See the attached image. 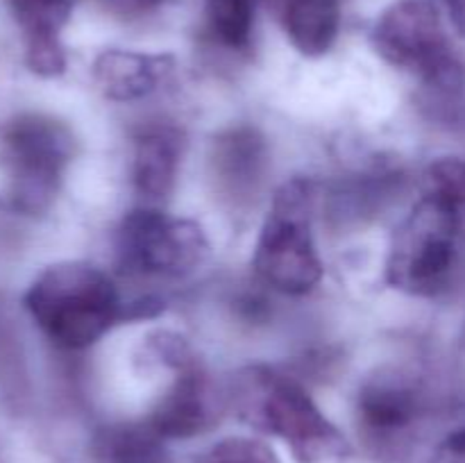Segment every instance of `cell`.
<instances>
[{"label":"cell","mask_w":465,"mask_h":463,"mask_svg":"<svg viewBox=\"0 0 465 463\" xmlns=\"http://www.w3.org/2000/svg\"><path fill=\"white\" fill-rule=\"evenodd\" d=\"M230 399L241 420L284 440L298 463H330L350 454L339 427L298 379L277 368L245 366L232 381Z\"/></svg>","instance_id":"cell-1"},{"label":"cell","mask_w":465,"mask_h":463,"mask_svg":"<svg viewBox=\"0 0 465 463\" xmlns=\"http://www.w3.org/2000/svg\"><path fill=\"white\" fill-rule=\"evenodd\" d=\"M27 313L54 345L82 350L114 325L130 320V302L116 281L86 261H62L36 275L23 298Z\"/></svg>","instance_id":"cell-2"},{"label":"cell","mask_w":465,"mask_h":463,"mask_svg":"<svg viewBox=\"0 0 465 463\" xmlns=\"http://www.w3.org/2000/svg\"><path fill=\"white\" fill-rule=\"evenodd\" d=\"M75 154V136L59 118L25 112L0 127V202L16 213L45 212L59 193Z\"/></svg>","instance_id":"cell-3"},{"label":"cell","mask_w":465,"mask_h":463,"mask_svg":"<svg viewBox=\"0 0 465 463\" xmlns=\"http://www.w3.org/2000/svg\"><path fill=\"white\" fill-rule=\"evenodd\" d=\"M313 184L307 177L284 182L254 245V275L284 295H307L321 284L322 261L313 241Z\"/></svg>","instance_id":"cell-4"},{"label":"cell","mask_w":465,"mask_h":463,"mask_svg":"<svg viewBox=\"0 0 465 463\" xmlns=\"http://www.w3.org/2000/svg\"><path fill=\"white\" fill-rule=\"evenodd\" d=\"M372 45L384 62L439 91L465 84V62L430 0H398L372 30Z\"/></svg>","instance_id":"cell-5"},{"label":"cell","mask_w":465,"mask_h":463,"mask_svg":"<svg viewBox=\"0 0 465 463\" xmlns=\"http://www.w3.org/2000/svg\"><path fill=\"white\" fill-rule=\"evenodd\" d=\"M459 241L457 225L445 204L422 191V198L391 241L386 281L402 293L434 298L452 280Z\"/></svg>","instance_id":"cell-6"},{"label":"cell","mask_w":465,"mask_h":463,"mask_svg":"<svg viewBox=\"0 0 465 463\" xmlns=\"http://www.w3.org/2000/svg\"><path fill=\"white\" fill-rule=\"evenodd\" d=\"M209 241L203 227L157 207L125 213L116 230V261L123 275L177 280L203 266Z\"/></svg>","instance_id":"cell-7"},{"label":"cell","mask_w":465,"mask_h":463,"mask_svg":"<svg viewBox=\"0 0 465 463\" xmlns=\"http://www.w3.org/2000/svg\"><path fill=\"white\" fill-rule=\"evenodd\" d=\"M150 354L173 370V384L145 420L162 438H193L218 425L225 398L212 375L191 352L189 343L171 331L150 336Z\"/></svg>","instance_id":"cell-8"},{"label":"cell","mask_w":465,"mask_h":463,"mask_svg":"<svg viewBox=\"0 0 465 463\" xmlns=\"http://www.w3.org/2000/svg\"><path fill=\"white\" fill-rule=\"evenodd\" d=\"M18 23L25 45V64L41 77H57L66 71L62 30L77 0H5Z\"/></svg>","instance_id":"cell-9"},{"label":"cell","mask_w":465,"mask_h":463,"mask_svg":"<svg viewBox=\"0 0 465 463\" xmlns=\"http://www.w3.org/2000/svg\"><path fill=\"white\" fill-rule=\"evenodd\" d=\"M184 153V132L173 123H148L134 134L132 154V184L150 204L173 193L177 171Z\"/></svg>","instance_id":"cell-10"},{"label":"cell","mask_w":465,"mask_h":463,"mask_svg":"<svg viewBox=\"0 0 465 463\" xmlns=\"http://www.w3.org/2000/svg\"><path fill=\"white\" fill-rule=\"evenodd\" d=\"M418 389L400 372H380L359 389L357 418L372 440H393L416 422Z\"/></svg>","instance_id":"cell-11"},{"label":"cell","mask_w":465,"mask_h":463,"mask_svg":"<svg viewBox=\"0 0 465 463\" xmlns=\"http://www.w3.org/2000/svg\"><path fill=\"white\" fill-rule=\"evenodd\" d=\"M173 54L104 50L94 62V80L100 94L116 103H134L162 89L175 75Z\"/></svg>","instance_id":"cell-12"},{"label":"cell","mask_w":465,"mask_h":463,"mask_svg":"<svg viewBox=\"0 0 465 463\" xmlns=\"http://www.w3.org/2000/svg\"><path fill=\"white\" fill-rule=\"evenodd\" d=\"M268 163L266 141L254 127L236 125L212 143V166L221 189L234 198L254 193Z\"/></svg>","instance_id":"cell-13"},{"label":"cell","mask_w":465,"mask_h":463,"mask_svg":"<svg viewBox=\"0 0 465 463\" xmlns=\"http://www.w3.org/2000/svg\"><path fill=\"white\" fill-rule=\"evenodd\" d=\"M277 18L291 44L307 57H321L339 36V0H275Z\"/></svg>","instance_id":"cell-14"},{"label":"cell","mask_w":465,"mask_h":463,"mask_svg":"<svg viewBox=\"0 0 465 463\" xmlns=\"http://www.w3.org/2000/svg\"><path fill=\"white\" fill-rule=\"evenodd\" d=\"M166 438L143 422H114L91 440L94 463H171Z\"/></svg>","instance_id":"cell-15"},{"label":"cell","mask_w":465,"mask_h":463,"mask_svg":"<svg viewBox=\"0 0 465 463\" xmlns=\"http://www.w3.org/2000/svg\"><path fill=\"white\" fill-rule=\"evenodd\" d=\"M257 5L259 0H204V21L212 39L232 53L248 50Z\"/></svg>","instance_id":"cell-16"},{"label":"cell","mask_w":465,"mask_h":463,"mask_svg":"<svg viewBox=\"0 0 465 463\" xmlns=\"http://www.w3.org/2000/svg\"><path fill=\"white\" fill-rule=\"evenodd\" d=\"M436 195L452 216L459 239L465 243V157H440L427 168L425 189Z\"/></svg>","instance_id":"cell-17"},{"label":"cell","mask_w":465,"mask_h":463,"mask_svg":"<svg viewBox=\"0 0 465 463\" xmlns=\"http://www.w3.org/2000/svg\"><path fill=\"white\" fill-rule=\"evenodd\" d=\"M195 463H282L271 445L257 438L232 436L204 449Z\"/></svg>","instance_id":"cell-18"},{"label":"cell","mask_w":465,"mask_h":463,"mask_svg":"<svg viewBox=\"0 0 465 463\" xmlns=\"http://www.w3.org/2000/svg\"><path fill=\"white\" fill-rule=\"evenodd\" d=\"M94 3L118 21L134 23L154 16L168 0H94Z\"/></svg>","instance_id":"cell-19"},{"label":"cell","mask_w":465,"mask_h":463,"mask_svg":"<svg viewBox=\"0 0 465 463\" xmlns=\"http://www.w3.org/2000/svg\"><path fill=\"white\" fill-rule=\"evenodd\" d=\"M439 463H465V429L445 438L439 449Z\"/></svg>","instance_id":"cell-20"},{"label":"cell","mask_w":465,"mask_h":463,"mask_svg":"<svg viewBox=\"0 0 465 463\" xmlns=\"http://www.w3.org/2000/svg\"><path fill=\"white\" fill-rule=\"evenodd\" d=\"M454 27L465 36V0H443Z\"/></svg>","instance_id":"cell-21"}]
</instances>
